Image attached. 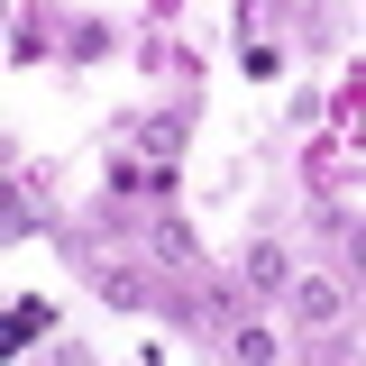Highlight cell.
Instances as JSON below:
<instances>
[{
  "label": "cell",
  "instance_id": "9",
  "mask_svg": "<svg viewBox=\"0 0 366 366\" xmlns=\"http://www.w3.org/2000/svg\"><path fill=\"white\" fill-rule=\"evenodd\" d=\"M9 55H19V64H28V55H46V28H37V19H19V28H9Z\"/></svg>",
  "mask_w": 366,
  "mask_h": 366
},
{
  "label": "cell",
  "instance_id": "6",
  "mask_svg": "<svg viewBox=\"0 0 366 366\" xmlns=\"http://www.w3.org/2000/svg\"><path fill=\"white\" fill-rule=\"evenodd\" d=\"M64 46H74V55H110V19H74Z\"/></svg>",
  "mask_w": 366,
  "mask_h": 366
},
{
  "label": "cell",
  "instance_id": "5",
  "mask_svg": "<svg viewBox=\"0 0 366 366\" xmlns=\"http://www.w3.org/2000/svg\"><path fill=\"white\" fill-rule=\"evenodd\" d=\"M101 293H110V302H147V274L137 266H101Z\"/></svg>",
  "mask_w": 366,
  "mask_h": 366
},
{
  "label": "cell",
  "instance_id": "3",
  "mask_svg": "<svg viewBox=\"0 0 366 366\" xmlns=\"http://www.w3.org/2000/svg\"><path fill=\"white\" fill-rule=\"evenodd\" d=\"M156 266H174V274H192V266H202V247H192V229H183V220H165V229H156Z\"/></svg>",
  "mask_w": 366,
  "mask_h": 366
},
{
  "label": "cell",
  "instance_id": "8",
  "mask_svg": "<svg viewBox=\"0 0 366 366\" xmlns=\"http://www.w3.org/2000/svg\"><path fill=\"white\" fill-rule=\"evenodd\" d=\"M339 247H348V274L366 284V220H339Z\"/></svg>",
  "mask_w": 366,
  "mask_h": 366
},
{
  "label": "cell",
  "instance_id": "1",
  "mask_svg": "<svg viewBox=\"0 0 366 366\" xmlns=\"http://www.w3.org/2000/svg\"><path fill=\"white\" fill-rule=\"evenodd\" d=\"M284 302H293V320H302V330H339V320H348V284H339V274H302Z\"/></svg>",
  "mask_w": 366,
  "mask_h": 366
},
{
  "label": "cell",
  "instance_id": "4",
  "mask_svg": "<svg viewBox=\"0 0 366 366\" xmlns=\"http://www.w3.org/2000/svg\"><path fill=\"white\" fill-rule=\"evenodd\" d=\"M229 357H238V366H274L284 348H274V330H257V320H247V330H229Z\"/></svg>",
  "mask_w": 366,
  "mask_h": 366
},
{
  "label": "cell",
  "instance_id": "2",
  "mask_svg": "<svg viewBox=\"0 0 366 366\" xmlns=\"http://www.w3.org/2000/svg\"><path fill=\"white\" fill-rule=\"evenodd\" d=\"M238 274H247V284H257V293H293V284H302V274H293V257H284V247H274V238H257V247H247V257H238Z\"/></svg>",
  "mask_w": 366,
  "mask_h": 366
},
{
  "label": "cell",
  "instance_id": "7",
  "mask_svg": "<svg viewBox=\"0 0 366 366\" xmlns=\"http://www.w3.org/2000/svg\"><path fill=\"white\" fill-rule=\"evenodd\" d=\"M37 330H55V312H46V302H19V312H9V339H37Z\"/></svg>",
  "mask_w": 366,
  "mask_h": 366
}]
</instances>
